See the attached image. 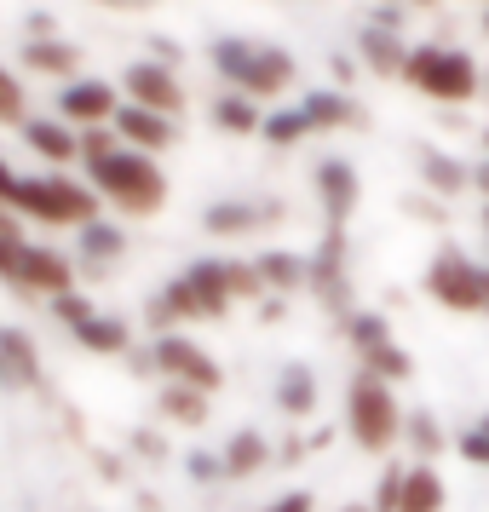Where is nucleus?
Instances as JSON below:
<instances>
[{"instance_id":"nucleus-8","label":"nucleus","mask_w":489,"mask_h":512,"mask_svg":"<svg viewBox=\"0 0 489 512\" xmlns=\"http://www.w3.org/2000/svg\"><path fill=\"white\" fill-rule=\"evenodd\" d=\"M121 93L127 104H139V110H156V116H185V87H179V70H162L156 58H144L133 70L121 75Z\"/></svg>"},{"instance_id":"nucleus-16","label":"nucleus","mask_w":489,"mask_h":512,"mask_svg":"<svg viewBox=\"0 0 489 512\" xmlns=\"http://www.w3.org/2000/svg\"><path fill=\"white\" fill-rule=\"evenodd\" d=\"M300 110H305V121H311V133H334V127H369V121H363V110H357V98L334 93V87L305 93Z\"/></svg>"},{"instance_id":"nucleus-37","label":"nucleus","mask_w":489,"mask_h":512,"mask_svg":"<svg viewBox=\"0 0 489 512\" xmlns=\"http://www.w3.org/2000/svg\"><path fill=\"white\" fill-rule=\"evenodd\" d=\"M225 282H231V300H265L259 265H248V259H225Z\"/></svg>"},{"instance_id":"nucleus-30","label":"nucleus","mask_w":489,"mask_h":512,"mask_svg":"<svg viewBox=\"0 0 489 512\" xmlns=\"http://www.w3.org/2000/svg\"><path fill=\"white\" fill-rule=\"evenodd\" d=\"M213 121H219L225 133H236V139H254L259 127H265V116H259V98H248V93H225L219 104H213Z\"/></svg>"},{"instance_id":"nucleus-63","label":"nucleus","mask_w":489,"mask_h":512,"mask_svg":"<svg viewBox=\"0 0 489 512\" xmlns=\"http://www.w3.org/2000/svg\"><path fill=\"white\" fill-rule=\"evenodd\" d=\"M380 6H403V0H380Z\"/></svg>"},{"instance_id":"nucleus-62","label":"nucleus","mask_w":489,"mask_h":512,"mask_svg":"<svg viewBox=\"0 0 489 512\" xmlns=\"http://www.w3.org/2000/svg\"><path fill=\"white\" fill-rule=\"evenodd\" d=\"M484 35H489V6H484Z\"/></svg>"},{"instance_id":"nucleus-40","label":"nucleus","mask_w":489,"mask_h":512,"mask_svg":"<svg viewBox=\"0 0 489 512\" xmlns=\"http://www.w3.org/2000/svg\"><path fill=\"white\" fill-rule=\"evenodd\" d=\"M144 323H150V334L162 340V334H173L185 317H179V305L167 300V294H150V305H144Z\"/></svg>"},{"instance_id":"nucleus-44","label":"nucleus","mask_w":489,"mask_h":512,"mask_svg":"<svg viewBox=\"0 0 489 512\" xmlns=\"http://www.w3.org/2000/svg\"><path fill=\"white\" fill-rule=\"evenodd\" d=\"M133 455H139V461H167V438L156 426H139V432H133Z\"/></svg>"},{"instance_id":"nucleus-14","label":"nucleus","mask_w":489,"mask_h":512,"mask_svg":"<svg viewBox=\"0 0 489 512\" xmlns=\"http://www.w3.org/2000/svg\"><path fill=\"white\" fill-rule=\"evenodd\" d=\"M18 133H24V144L41 156V162H52V167L81 162V133H75L70 121H41V116H29Z\"/></svg>"},{"instance_id":"nucleus-38","label":"nucleus","mask_w":489,"mask_h":512,"mask_svg":"<svg viewBox=\"0 0 489 512\" xmlns=\"http://www.w3.org/2000/svg\"><path fill=\"white\" fill-rule=\"evenodd\" d=\"M0 121H6V127H24V121H29L24 87H18V75L6 70V64H0Z\"/></svg>"},{"instance_id":"nucleus-24","label":"nucleus","mask_w":489,"mask_h":512,"mask_svg":"<svg viewBox=\"0 0 489 512\" xmlns=\"http://www.w3.org/2000/svg\"><path fill=\"white\" fill-rule=\"evenodd\" d=\"M300 75V64H294V52H282V47H259L254 58V81H248V98H277L288 81Z\"/></svg>"},{"instance_id":"nucleus-18","label":"nucleus","mask_w":489,"mask_h":512,"mask_svg":"<svg viewBox=\"0 0 489 512\" xmlns=\"http://www.w3.org/2000/svg\"><path fill=\"white\" fill-rule=\"evenodd\" d=\"M357 58H363L374 75L392 81V75H403V64H409V47H403L397 29H374L369 24V29H357Z\"/></svg>"},{"instance_id":"nucleus-3","label":"nucleus","mask_w":489,"mask_h":512,"mask_svg":"<svg viewBox=\"0 0 489 512\" xmlns=\"http://www.w3.org/2000/svg\"><path fill=\"white\" fill-rule=\"evenodd\" d=\"M403 81H409L415 93L438 98V104H466V98H478V64H472V52L438 47V41H426V47H409Z\"/></svg>"},{"instance_id":"nucleus-60","label":"nucleus","mask_w":489,"mask_h":512,"mask_svg":"<svg viewBox=\"0 0 489 512\" xmlns=\"http://www.w3.org/2000/svg\"><path fill=\"white\" fill-rule=\"evenodd\" d=\"M403 6H438V0H403Z\"/></svg>"},{"instance_id":"nucleus-21","label":"nucleus","mask_w":489,"mask_h":512,"mask_svg":"<svg viewBox=\"0 0 489 512\" xmlns=\"http://www.w3.org/2000/svg\"><path fill=\"white\" fill-rule=\"evenodd\" d=\"M127 254V231L110 225V219H93L81 225V259H87V277H110V259Z\"/></svg>"},{"instance_id":"nucleus-48","label":"nucleus","mask_w":489,"mask_h":512,"mask_svg":"<svg viewBox=\"0 0 489 512\" xmlns=\"http://www.w3.org/2000/svg\"><path fill=\"white\" fill-rule=\"evenodd\" d=\"M305 449H311V443H305L300 432H288V438H282V449H277V461H282V466H300Z\"/></svg>"},{"instance_id":"nucleus-41","label":"nucleus","mask_w":489,"mask_h":512,"mask_svg":"<svg viewBox=\"0 0 489 512\" xmlns=\"http://www.w3.org/2000/svg\"><path fill=\"white\" fill-rule=\"evenodd\" d=\"M52 317H58L64 328H81V323H93L98 311H93L87 294H58V300H52Z\"/></svg>"},{"instance_id":"nucleus-33","label":"nucleus","mask_w":489,"mask_h":512,"mask_svg":"<svg viewBox=\"0 0 489 512\" xmlns=\"http://www.w3.org/2000/svg\"><path fill=\"white\" fill-rule=\"evenodd\" d=\"M340 328H346V340L357 346V357L392 340V323H386V311H351V317H346Z\"/></svg>"},{"instance_id":"nucleus-54","label":"nucleus","mask_w":489,"mask_h":512,"mask_svg":"<svg viewBox=\"0 0 489 512\" xmlns=\"http://www.w3.org/2000/svg\"><path fill=\"white\" fill-rule=\"evenodd\" d=\"M93 466L104 472V478H121V461H116V455H93Z\"/></svg>"},{"instance_id":"nucleus-7","label":"nucleus","mask_w":489,"mask_h":512,"mask_svg":"<svg viewBox=\"0 0 489 512\" xmlns=\"http://www.w3.org/2000/svg\"><path fill=\"white\" fill-rule=\"evenodd\" d=\"M478 259H466L461 248H438V259L426 265V294L449 311H478Z\"/></svg>"},{"instance_id":"nucleus-49","label":"nucleus","mask_w":489,"mask_h":512,"mask_svg":"<svg viewBox=\"0 0 489 512\" xmlns=\"http://www.w3.org/2000/svg\"><path fill=\"white\" fill-rule=\"evenodd\" d=\"M282 317H288L282 294H265V300H259V323H282Z\"/></svg>"},{"instance_id":"nucleus-34","label":"nucleus","mask_w":489,"mask_h":512,"mask_svg":"<svg viewBox=\"0 0 489 512\" xmlns=\"http://www.w3.org/2000/svg\"><path fill=\"white\" fill-rule=\"evenodd\" d=\"M311 133V121H305V110H271L265 116V127H259V139L277 144V150H294V144Z\"/></svg>"},{"instance_id":"nucleus-64","label":"nucleus","mask_w":489,"mask_h":512,"mask_svg":"<svg viewBox=\"0 0 489 512\" xmlns=\"http://www.w3.org/2000/svg\"><path fill=\"white\" fill-rule=\"evenodd\" d=\"M484 150H489V127H484Z\"/></svg>"},{"instance_id":"nucleus-35","label":"nucleus","mask_w":489,"mask_h":512,"mask_svg":"<svg viewBox=\"0 0 489 512\" xmlns=\"http://www.w3.org/2000/svg\"><path fill=\"white\" fill-rule=\"evenodd\" d=\"M29 242L24 231H18V213H6L0 208V282L6 288H18V254H24Z\"/></svg>"},{"instance_id":"nucleus-46","label":"nucleus","mask_w":489,"mask_h":512,"mask_svg":"<svg viewBox=\"0 0 489 512\" xmlns=\"http://www.w3.org/2000/svg\"><path fill=\"white\" fill-rule=\"evenodd\" d=\"M409 213H415L420 225H443V219H449L438 196H409Z\"/></svg>"},{"instance_id":"nucleus-10","label":"nucleus","mask_w":489,"mask_h":512,"mask_svg":"<svg viewBox=\"0 0 489 512\" xmlns=\"http://www.w3.org/2000/svg\"><path fill=\"white\" fill-rule=\"evenodd\" d=\"M18 294H75V259L58 254V248H35L29 242L24 254H18Z\"/></svg>"},{"instance_id":"nucleus-42","label":"nucleus","mask_w":489,"mask_h":512,"mask_svg":"<svg viewBox=\"0 0 489 512\" xmlns=\"http://www.w3.org/2000/svg\"><path fill=\"white\" fill-rule=\"evenodd\" d=\"M185 472L196 478V484H213V478H225V455H208V449H190Z\"/></svg>"},{"instance_id":"nucleus-43","label":"nucleus","mask_w":489,"mask_h":512,"mask_svg":"<svg viewBox=\"0 0 489 512\" xmlns=\"http://www.w3.org/2000/svg\"><path fill=\"white\" fill-rule=\"evenodd\" d=\"M455 449H461V461H472V466H484L489 472V438L478 432V426H466L461 438H455Z\"/></svg>"},{"instance_id":"nucleus-56","label":"nucleus","mask_w":489,"mask_h":512,"mask_svg":"<svg viewBox=\"0 0 489 512\" xmlns=\"http://www.w3.org/2000/svg\"><path fill=\"white\" fill-rule=\"evenodd\" d=\"M472 190H484V202H489V162L472 167Z\"/></svg>"},{"instance_id":"nucleus-11","label":"nucleus","mask_w":489,"mask_h":512,"mask_svg":"<svg viewBox=\"0 0 489 512\" xmlns=\"http://www.w3.org/2000/svg\"><path fill=\"white\" fill-rule=\"evenodd\" d=\"M317 196H323V219L328 225H346L357 202H363V179H357V167L340 162V156H323L317 162Z\"/></svg>"},{"instance_id":"nucleus-12","label":"nucleus","mask_w":489,"mask_h":512,"mask_svg":"<svg viewBox=\"0 0 489 512\" xmlns=\"http://www.w3.org/2000/svg\"><path fill=\"white\" fill-rule=\"evenodd\" d=\"M110 127L121 133V144H127V150H144V156H162L167 144L179 139V127H173V121L156 116V110H139V104H121Z\"/></svg>"},{"instance_id":"nucleus-13","label":"nucleus","mask_w":489,"mask_h":512,"mask_svg":"<svg viewBox=\"0 0 489 512\" xmlns=\"http://www.w3.org/2000/svg\"><path fill=\"white\" fill-rule=\"evenodd\" d=\"M0 386H12V392L41 386V346L24 328H0Z\"/></svg>"},{"instance_id":"nucleus-50","label":"nucleus","mask_w":489,"mask_h":512,"mask_svg":"<svg viewBox=\"0 0 489 512\" xmlns=\"http://www.w3.org/2000/svg\"><path fill=\"white\" fill-rule=\"evenodd\" d=\"M271 512H311V489H294V495H282Z\"/></svg>"},{"instance_id":"nucleus-27","label":"nucleus","mask_w":489,"mask_h":512,"mask_svg":"<svg viewBox=\"0 0 489 512\" xmlns=\"http://www.w3.org/2000/svg\"><path fill=\"white\" fill-rule=\"evenodd\" d=\"M75 340H81L87 351H98V357H127V346H133V328L121 323V317H104V311H98L93 323L75 328Z\"/></svg>"},{"instance_id":"nucleus-45","label":"nucleus","mask_w":489,"mask_h":512,"mask_svg":"<svg viewBox=\"0 0 489 512\" xmlns=\"http://www.w3.org/2000/svg\"><path fill=\"white\" fill-rule=\"evenodd\" d=\"M150 58H156L162 70H179V64H185V47H179V41H167V35H150Z\"/></svg>"},{"instance_id":"nucleus-59","label":"nucleus","mask_w":489,"mask_h":512,"mask_svg":"<svg viewBox=\"0 0 489 512\" xmlns=\"http://www.w3.org/2000/svg\"><path fill=\"white\" fill-rule=\"evenodd\" d=\"M340 512H374V507H363V501H351V507H340Z\"/></svg>"},{"instance_id":"nucleus-1","label":"nucleus","mask_w":489,"mask_h":512,"mask_svg":"<svg viewBox=\"0 0 489 512\" xmlns=\"http://www.w3.org/2000/svg\"><path fill=\"white\" fill-rule=\"evenodd\" d=\"M87 173H93L98 202H116V208L133 213V219H150V213H162V202H167V173L156 167V156H144V150H116L110 162L87 167Z\"/></svg>"},{"instance_id":"nucleus-6","label":"nucleus","mask_w":489,"mask_h":512,"mask_svg":"<svg viewBox=\"0 0 489 512\" xmlns=\"http://www.w3.org/2000/svg\"><path fill=\"white\" fill-rule=\"evenodd\" d=\"M150 357H156V374H162V380L196 386V392H208V397L225 386V369H219L196 340H185V334H162V340L150 346Z\"/></svg>"},{"instance_id":"nucleus-23","label":"nucleus","mask_w":489,"mask_h":512,"mask_svg":"<svg viewBox=\"0 0 489 512\" xmlns=\"http://www.w3.org/2000/svg\"><path fill=\"white\" fill-rule=\"evenodd\" d=\"M277 409L288 420H305L311 409H317V374H311V363H282V374H277Z\"/></svg>"},{"instance_id":"nucleus-20","label":"nucleus","mask_w":489,"mask_h":512,"mask_svg":"<svg viewBox=\"0 0 489 512\" xmlns=\"http://www.w3.org/2000/svg\"><path fill=\"white\" fill-rule=\"evenodd\" d=\"M254 58H259V47L254 41H242V35H219V41L208 47V64L231 81V93H248V81H254Z\"/></svg>"},{"instance_id":"nucleus-47","label":"nucleus","mask_w":489,"mask_h":512,"mask_svg":"<svg viewBox=\"0 0 489 512\" xmlns=\"http://www.w3.org/2000/svg\"><path fill=\"white\" fill-rule=\"evenodd\" d=\"M24 29H29V41H58V18L52 12H29Z\"/></svg>"},{"instance_id":"nucleus-5","label":"nucleus","mask_w":489,"mask_h":512,"mask_svg":"<svg viewBox=\"0 0 489 512\" xmlns=\"http://www.w3.org/2000/svg\"><path fill=\"white\" fill-rule=\"evenodd\" d=\"M346 254H351L346 225H328L323 242H317V254H311V277H305V288L317 294V305H323V311H334L340 323L351 317V277H346Z\"/></svg>"},{"instance_id":"nucleus-39","label":"nucleus","mask_w":489,"mask_h":512,"mask_svg":"<svg viewBox=\"0 0 489 512\" xmlns=\"http://www.w3.org/2000/svg\"><path fill=\"white\" fill-rule=\"evenodd\" d=\"M403 478H409V466H386V472H380V484H374V501L369 507L374 512H397V501H403Z\"/></svg>"},{"instance_id":"nucleus-28","label":"nucleus","mask_w":489,"mask_h":512,"mask_svg":"<svg viewBox=\"0 0 489 512\" xmlns=\"http://www.w3.org/2000/svg\"><path fill=\"white\" fill-rule=\"evenodd\" d=\"M397 512H443V478H438V466H426V461L409 466Z\"/></svg>"},{"instance_id":"nucleus-9","label":"nucleus","mask_w":489,"mask_h":512,"mask_svg":"<svg viewBox=\"0 0 489 512\" xmlns=\"http://www.w3.org/2000/svg\"><path fill=\"white\" fill-rule=\"evenodd\" d=\"M121 104L127 98H116V87L93 81V75H75L58 87V121H70V127H110Z\"/></svg>"},{"instance_id":"nucleus-31","label":"nucleus","mask_w":489,"mask_h":512,"mask_svg":"<svg viewBox=\"0 0 489 512\" xmlns=\"http://www.w3.org/2000/svg\"><path fill=\"white\" fill-rule=\"evenodd\" d=\"M403 443L415 449L420 461H432V455H443V449H449V438H443V420L432 415V409H415V415H403Z\"/></svg>"},{"instance_id":"nucleus-15","label":"nucleus","mask_w":489,"mask_h":512,"mask_svg":"<svg viewBox=\"0 0 489 512\" xmlns=\"http://www.w3.org/2000/svg\"><path fill=\"white\" fill-rule=\"evenodd\" d=\"M415 162H420V179H426V190H432L438 202H449V196L472 190V167H461L449 150H438V144H420Z\"/></svg>"},{"instance_id":"nucleus-17","label":"nucleus","mask_w":489,"mask_h":512,"mask_svg":"<svg viewBox=\"0 0 489 512\" xmlns=\"http://www.w3.org/2000/svg\"><path fill=\"white\" fill-rule=\"evenodd\" d=\"M185 282H190V294H196V311H202V317H225L236 305L231 282H225V259H190Z\"/></svg>"},{"instance_id":"nucleus-58","label":"nucleus","mask_w":489,"mask_h":512,"mask_svg":"<svg viewBox=\"0 0 489 512\" xmlns=\"http://www.w3.org/2000/svg\"><path fill=\"white\" fill-rule=\"evenodd\" d=\"M478 432H484V438H489V409H484V415H478Z\"/></svg>"},{"instance_id":"nucleus-32","label":"nucleus","mask_w":489,"mask_h":512,"mask_svg":"<svg viewBox=\"0 0 489 512\" xmlns=\"http://www.w3.org/2000/svg\"><path fill=\"white\" fill-rule=\"evenodd\" d=\"M363 369L374 374V380H386V386H403L409 374H415V357L397 346V340H386V346H374V351H363Z\"/></svg>"},{"instance_id":"nucleus-55","label":"nucleus","mask_w":489,"mask_h":512,"mask_svg":"<svg viewBox=\"0 0 489 512\" xmlns=\"http://www.w3.org/2000/svg\"><path fill=\"white\" fill-rule=\"evenodd\" d=\"M478 311H484V317H489V265H484V271H478Z\"/></svg>"},{"instance_id":"nucleus-29","label":"nucleus","mask_w":489,"mask_h":512,"mask_svg":"<svg viewBox=\"0 0 489 512\" xmlns=\"http://www.w3.org/2000/svg\"><path fill=\"white\" fill-rule=\"evenodd\" d=\"M259 225L265 219H259L254 202H213V208H202V231L208 236H248Z\"/></svg>"},{"instance_id":"nucleus-19","label":"nucleus","mask_w":489,"mask_h":512,"mask_svg":"<svg viewBox=\"0 0 489 512\" xmlns=\"http://www.w3.org/2000/svg\"><path fill=\"white\" fill-rule=\"evenodd\" d=\"M156 409H162V420H173V426H208L213 415V397L196 392V386H179V380H162V392H156Z\"/></svg>"},{"instance_id":"nucleus-25","label":"nucleus","mask_w":489,"mask_h":512,"mask_svg":"<svg viewBox=\"0 0 489 512\" xmlns=\"http://www.w3.org/2000/svg\"><path fill=\"white\" fill-rule=\"evenodd\" d=\"M277 461V449L259 438L254 426H242L231 443H225V478H254L259 466H271Z\"/></svg>"},{"instance_id":"nucleus-2","label":"nucleus","mask_w":489,"mask_h":512,"mask_svg":"<svg viewBox=\"0 0 489 512\" xmlns=\"http://www.w3.org/2000/svg\"><path fill=\"white\" fill-rule=\"evenodd\" d=\"M12 213H29L41 225H93L98 219V190L93 185H75L64 173H35V179H18L12 185Z\"/></svg>"},{"instance_id":"nucleus-61","label":"nucleus","mask_w":489,"mask_h":512,"mask_svg":"<svg viewBox=\"0 0 489 512\" xmlns=\"http://www.w3.org/2000/svg\"><path fill=\"white\" fill-rule=\"evenodd\" d=\"M484 231H489V202H484Z\"/></svg>"},{"instance_id":"nucleus-22","label":"nucleus","mask_w":489,"mask_h":512,"mask_svg":"<svg viewBox=\"0 0 489 512\" xmlns=\"http://www.w3.org/2000/svg\"><path fill=\"white\" fill-rule=\"evenodd\" d=\"M259 265V282H265V294H300L305 288V277H311V259H300V254H288V248H271V254H259L254 259Z\"/></svg>"},{"instance_id":"nucleus-53","label":"nucleus","mask_w":489,"mask_h":512,"mask_svg":"<svg viewBox=\"0 0 489 512\" xmlns=\"http://www.w3.org/2000/svg\"><path fill=\"white\" fill-rule=\"evenodd\" d=\"M12 185H18V173H12V167L0 162V208H6V202H12Z\"/></svg>"},{"instance_id":"nucleus-51","label":"nucleus","mask_w":489,"mask_h":512,"mask_svg":"<svg viewBox=\"0 0 489 512\" xmlns=\"http://www.w3.org/2000/svg\"><path fill=\"white\" fill-rule=\"evenodd\" d=\"M374 29H403V6H374Z\"/></svg>"},{"instance_id":"nucleus-57","label":"nucleus","mask_w":489,"mask_h":512,"mask_svg":"<svg viewBox=\"0 0 489 512\" xmlns=\"http://www.w3.org/2000/svg\"><path fill=\"white\" fill-rule=\"evenodd\" d=\"M98 6H150V0H98Z\"/></svg>"},{"instance_id":"nucleus-26","label":"nucleus","mask_w":489,"mask_h":512,"mask_svg":"<svg viewBox=\"0 0 489 512\" xmlns=\"http://www.w3.org/2000/svg\"><path fill=\"white\" fill-rule=\"evenodd\" d=\"M24 70L35 75H70L81 70V47H70V41H24Z\"/></svg>"},{"instance_id":"nucleus-52","label":"nucleus","mask_w":489,"mask_h":512,"mask_svg":"<svg viewBox=\"0 0 489 512\" xmlns=\"http://www.w3.org/2000/svg\"><path fill=\"white\" fill-rule=\"evenodd\" d=\"M328 70L340 75V81H351V75H357V64H351L346 52H334V58H328Z\"/></svg>"},{"instance_id":"nucleus-4","label":"nucleus","mask_w":489,"mask_h":512,"mask_svg":"<svg viewBox=\"0 0 489 512\" xmlns=\"http://www.w3.org/2000/svg\"><path fill=\"white\" fill-rule=\"evenodd\" d=\"M346 432L369 455H380V449H392L397 438H403V415H397V397L386 380H374L369 369L351 380V392H346Z\"/></svg>"},{"instance_id":"nucleus-36","label":"nucleus","mask_w":489,"mask_h":512,"mask_svg":"<svg viewBox=\"0 0 489 512\" xmlns=\"http://www.w3.org/2000/svg\"><path fill=\"white\" fill-rule=\"evenodd\" d=\"M116 150H127V144H121V133H116V127H87V133H81V162H87V167L110 162Z\"/></svg>"}]
</instances>
